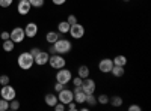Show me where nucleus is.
<instances>
[{"label": "nucleus", "instance_id": "nucleus-1", "mask_svg": "<svg viewBox=\"0 0 151 111\" xmlns=\"http://www.w3.org/2000/svg\"><path fill=\"white\" fill-rule=\"evenodd\" d=\"M55 50L58 54H62V56H65V54H70L71 50H73V42L67 38H59L55 44Z\"/></svg>", "mask_w": 151, "mask_h": 111}, {"label": "nucleus", "instance_id": "nucleus-2", "mask_svg": "<svg viewBox=\"0 0 151 111\" xmlns=\"http://www.w3.org/2000/svg\"><path fill=\"white\" fill-rule=\"evenodd\" d=\"M17 63L23 71H29L35 65V60H33V56L30 53H21L17 59Z\"/></svg>", "mask_w": 151, "mask_h": 111}, {"label": "nucleus", "instance_id": "nucleus-3", "mask_svg": "<svg viewBox=\"0 0 151 111\" xmlns=\"http://www.w3.org/2000/svg\"><path fill=\"white\" fill-rule=\"evenodd\" d=\"M48 65H50V68H53V69H60V68H65V65H67V60H65V57L62 56V54H50V59H48Z\"/></svg>", "mask_w": 151, "mask_h": 111}, {"label": "nucleus", "instance_id": "nucleus-4", "mask_svg": "<svg viewBox=\"0 0 151 111\" xmlns=\"http://www.w3.org/2000/svg\"><path fill=\"white\" fill-rule=\"evenodd\" d=\"M55 78H56V81H58V83L67 86L68 83H71L73 74H71V71H70V69H67V68H60V69H58Z\"/></svg>", "mask_w": 151, "mask_h": 111}, {"label": "nucleus", "instance_id": "nucleus-5", "mask_svg": "<svg viewBox=\"0 0 151 111\" xmlns=\"http://www.w3.org/2000/svg\"><path fill=\"white\" fill-rule=\"evenodd\" d=\"M80 87H82V90H83L86 95H91V93H95V90H97V83H95V80L86 77V78L82 80Z\"/></svg>", "mask_w": 151, "mask_h": 111}, {"label": "nucleus", "instance_id": "nucleus-6", "mask_svg": "<svg viewBox=\"0 0 151 111\" xmlns=\"http://www.w3.org/2000/svg\"><path fill=\"white\" fill-rule=\"evenodd\" d=\"M15 96H17V92L11 84L2 86V89H0V98H3L6 101H12V99H15Z\"/></svg>", "mask_w": 151, "mask_h": 111}, {"label": "nucleus", "instance_id": "nucleus-7", "mask_svg": "<svg viewBox=\"0 0 151 111\" xmlns=\"http://www.w3.org/2000/svg\"><path fill=\"white\" fill-rule=\"evenodd\" d=\"M70 36L73 39H82L83 36H85V27L82 26L80 23H76L73 24V26H70Z\"/></svg>", "mask_w": 151, "mask_h": 111}, {"label": "nucleus", "instance_id": "nucleus-8", "mask_svg": "<svg viewBox=\"0 0 151 111\" xmlns=\"http://www.w3.org/2000/svg\"><path fill=\"white\" fill-rule=\"evenodd\" d=\"M58 101L59 102H62V104H70L71 101H74V93H73V90H70V89H62L60 92H58Z\"/></svg>", "mask_w": 151, "mask_h": 111}, {"label": "nucleus", "instance_id": "nucleus-9", "mask_svg": "<svg viewBox=\"0 0 151 111\" xmlns=\"http://www.w3.org/2000/svg\"><path fill=\"white\" fill-rule=\"evenodd\" d=\"M9 38L14 41L15 44H21L24 39H26V35H24V29L21 27H14L9 33Z\"/></svg>", "mask_w": 151, "mask_h": 111}, {"label": "nucleus", "instance_id": "nucleus-10", "mask_svg": "<svg viewBox=\"0 0 151 111\" xmlns=\"http://www.w3.org/2000/svg\"><path fill=\"white\" fill-rule=\"evenodd\" d=\"M112 68H113V62H112V59H109V57L101 59V60L98 62V71L101 72V74H110Z\"/></svg>", "mask_w": 151, "mask_h": 111}, {"label": "nucleus", "instance_id": "nucleus-11", "mask_svg": "<svg viewBox=\"0 0 151 111\" xmlns=\"http://www.w3.org/2000/svg\"><path fill=\"white\" fill-rule=\"evenodd\" d=\"M73 93H74V102L77 105H83L85 101H86V93L82 90L80 86H77V87L73 89Z\"/></svg>", "mask_w": 151, "mask_h": 111}, {"label": "nucleus", "instance_id": "nucleus-12", "mask_svg": "<svg viewBox=\"0 0 151 111\" xmlns=\"http://www.w3.org/2000/svg\"><path fill=\"white\" fill-rule=\"evenodd\" d=\"M48 59H50V54H48V51H40L35 57H33V60H35V65H38V66H44V65H47L48 63Z\"/></svg>", "mask_w": 151, "mask_h": 111}, {"label": "nucleus", "instance_id": "nucleus-13", "mask_svg": "<svg viewBox=\"0 0 151 111\" xmlns=\"http://www.w3.org/2000/svg\"><path fill=\"white\" fill-rule=\"evenodd\" d=\"M32 6L29 3V0H18V5H17V12L20 15H27L30 12Z\"/></svg>", "mask_w": 151, "mask_h": 111}, {"label": "nucleus", "instance_id": "nucleus-14", "mask_svg": "<svg viewBox=\"0 0 151 111\" xmlns=\"http://www.w3.org/2000/svg\"><path fill=\"white\" fill-rule=\"evenodd\" d=\"M24 35H26V38L33 39L38 35V24L36 23H27L26 27H24Z\"/></svg>", "mask_w": 151, "mask_h": 111}, {"label": "nucleus", "instance_id": "nucleus-15", "mask_svg": "<svg viewBox=\"0 0 151 111\" xmlns=\"http://www.w3.org/2000/svg\"><path fill=\"white\" fill-rule=\"evenodd\" d=\"M59 38H62V35H60L59 32H55V30H50V32H47V35H45V41H47L48 44H55Z\"/></svg>", "mask_w": 151, "mask_h": 111}, {"label": "nucleus", "instance_id": "nucleus-16", "mask_svg": "<svg viewBox=\"0 0 151 111\" xmlns=\"http://www.w3.org/2000/svg\"><path fill=\"white\" fill-rule=\"evenodd\" d=\"M44 101H45V105H48V107L53 108V107L56 105V102H58V95H55V93H45Z\"/></svg>", "mask_w": 151, "mask_h": 111}, {"label": "nucleus", "instance_id": "nucleus-17", "mask_svg": "<svg viewBox=\"0 0 151 111\" xmlns=\"http://www.w3.org/2000/svg\"><path fill=\"white\" fill-rule=\"evenodd\" d=\"M110 74H112V77H115V78H121V77H124L125 69H124V66H116V65H113Z\"/></svg>", "mask_w": 151, "mask_h": 111}, {"label": "nucleus", "instance_id": "nucleus-18", "mask_svg": "<svg viewBox=\"0 0 151 111\" xmlns=\"http://www.w3.org/2000/svg\"><path fill=\"white\" fill-rule=\"evenodd\" d=\"M2 48H3V51H5V53H12V51H14V48H15V42L9 38V39L3 41Z\"/></svg>", "mask_w": 151, "mask_h": 111}, {"label": "nucleus", "instance_id": "nucleus-19", "mask_svg": "<svg viewBox=\"0 0 151 111\" xmlns=\"http://www.w3.org/2000/svg\"><path fill=\"white\" fill-rule=\"evenodd\" d=\"M89 74H91V71H89V68H88L86 65H80L77 68V77H80L82 80L86 78V77H89Z\"/></svg>", "mask_w": 151, "mask_h": 111}, {"label": "nucleus", "instance_id": "nucleus-20", "mask_svg": "<svg viewBox=\"0 0 151 111\" xmlns=\"http://www.w3.org/2000/svg\"><path fill=\"white\" fill-rule=\"evenodd\" d=\"M58 32H59L60 35H67V33L70 32V24L67 23V20L58 23Z\"/></svg>", "mask_w": 151, "mask_h": 111}, {"label": "nucleus", "instance_id": "nucleus-21", "mask_svg": "<svg viewBox=\"0 0 151 111\" xmlns=\"http://www.w3.org/2000/svg\"><path fill=\"white\" fill-rule=\"evenodd\" d=\"M112 62H113V65H116V66H125L127 65V57L118 54V56H115L112 59Z\"/></svg>", "mask_w": 151, "mask_h": 111}, {"label": "nucleus", "instance_id": "nucleus-22", "mask_svg": "<svg viewBox=\"0 0 151 111\" xmlns=\"http://www.w3.org/2000/svg\"><path fill=\"white\" fill-rule=\"evenodd\" d=\"M85 104L88 105V107H95L98 102H97V96L94 95V93H91V95H86V101H85Z\"/></svg>", "mask_w": 151, "mask_h": 111}, {"label": "nucleus", "instance_id": "nucleus-23", "mask_svg": "<svg viewBox=\"0 0 151 111\" xmlns=\"http://www.w3.org/2000/svg\"><path fill=\"white\" fill-rule=\"evenodd\" d=\"M122 102H124V101H122L121 96H112V98H109V104H110L112 107H115V108H116V107H121Z\"/></svg>", "mask_w": 151, "mask_h": 111}, {"label": "nucleus", "instance_id": "nucleus-24", "mask_svg": "<svg viewBox=\"0 0 151 111\" xmlns=\"http://www.w3.org/2000/svg\"><path fill=\"white\" fill-rule=\"evenodd\" d=\"M97 102L98 104H101V105H107L109 104V96L107 95H100V96H97Z\"/></svg>", "mask_w": 151, "mask_h": 111}, {"label": "nucleus", "instance_id": "nucleus-25", "mask_svg": "<svg viewBox=\"0 0 151 111\" xmlns=\"http://www.w3.org/2000/svg\"><path fill=\"white\" fill-rule=\"evenodd\" d=\"M29 3H30L32 8H42L45 0H29Z\"/></svg>", "mask_w": 151, "mask_h": 111}, {"label": "nucleus", "instance_id": "nucleus-26", "mask_svg": "<svg viewBox=\"0 0 151 111\" xmlns=\"http://www.w3.org/2000/svg\"><path fill=\"white\" fill-rule=\"evenodd\" d=\"M9 110V101L0 98V111H8Z\"/></svg>", "mask_w": 151, "mask_h": 111}, {"label": "nucleus", "instance_id": "nucleus-27", "mask_svg": "<svg viewBox=\"0 0 151 111\" xmlns=\"http://www.w3.org/2000/svg\"><path fill=\"white\" fill-rule=\"evenodd\" d=\"M18 108H20V102H18V101H15V99L9 101V110H12V111H17Z\"/></svg>", "mask_w": 151, "mask_h": 111}, {"label": "nucleus", "instance_id": "nucleus-28", "mask_svg": "<svg viewBox=\"0 0 151 111\" xmlns=\"http://www.w3.org/2000/svg\"><path fill=\"white\" fill-rule=\"evenodd\" d=\"M67 23L70 24V26H73V24H76V23H79V21H77V17H76L74 14H70V15L67 17Z\"/></svg>", "mask_w": 151, "mask_h": 111}, {"label": "nucleus", "instance_id": "nucleus-29", "mask_svg": "<svg viewBox=\"0 0 151 111\" xmlns=\"http://www.w3.org/2000/svg\"><path fill=\"white\" fill-rule=\"evenodd\" d=\"M53 108H55V111H65V110H67V105L58 101V102H56V105H55Z\"/></svg>", "mask_w": 151, "mask_h": 111}, {"label": "nucleus", "instance_id": "nucleus-30", "mask_svg": "<svg viewBox=\"0 0 151 111\" xmlns=\"http://www.w3.org/2000/svg\"><path fill=\"white\" fill-rule=\"evenodd\" d=\"M9 75H6V74H3V75H0V84L5 86V84H9Z\"/></svg>", "mask_w": 151, "mask_h": 111}, {"label": "nucleus", "instance_id": "nucleus-31", "mask_svg": "<svg viewBox=\"0 0 151 111\" xmlns=\"http://www.w3.org/2000/svg\"><path fill=\"white\" fill-rule=\"evenodd\" d=\"M12 3L14 0H0V8H9Z\"/></svg>", "mask_w": 151, "mask_h": 111}, {"label": "nucleus", "instance_id": "nucleus-32", "mask_svg": "<svg viewBox=\"0 0 151 111\" xmlns=\"http://www.w3.org/2000/svg\"><path fill=\"white\" fill-rule=\"evenodd\" d=\"M71 83H73L74 87H77V86L82 84V78H80V77H73V78H71Z\"/></svg>", "mask_w": 151, "mask_h": 111}, {"label": "nucleus", "instance_id": "nucleus-33", "mask_svg": "<svg viewBox=\"0 0 151 111\" xmlns=\"http://www.w3.org/2000/svg\"><path fill=\"white\" fill-rule=\"evenodd\" d=\"M77 108H79V105L76 104L74 101H71L70 104H67V110H70V111H76V110H77Z\"/></svg>", "mask_w": 151, "mask_h": 111}, {"label": "nucleus", "instance_id": "nucleus-34", "mask_svg": "<svg viewBox=\"0 0 151 111\" xmlns=\"http://www.w3.org/2000/svg\"><path fill=\"white\" fill-rule=\"evenodd\" d=\"M64 87H65L64 84H60V83H58V81H56V84L53 86V90H55V92H60V90L64 89Z\"/></svg>", "mask_w": 151, "mask_h": 111}, {"label": "nucleus", "instance_id": "nucleus-35", "mask_svg": "<svg viewBox=\"0 0 151 111\" xmlns=\"http://www.w3.org/2000/svg\"><path fill=\"white\" fill-rule=\"evenodd\" d=\"M142 108L139 107V105H136V104H132L130 107H129V111H141Z\"/></svg>", "mask_w": 151, "mask_h": 111}, {"label": "nucleus", "instance_id": "nucleus-36", "mask_svg": "<svg viewBox=\"0 0 151 111\" xmlns=\"http://www.w3.org/2000/svg\"><path fill=\"white\" fill-rule=\"evenodd\" d=\"M0 38H2V41L9 39V32H2V33H0Z\"/></svg>", "mask_w": 151, "mask_h": 111}, {"label": "nucleus", "instance_id": "nucleus-37", "mask_svg": "<svg viewBox=\"0 0 151 111\" xmlns=\"http://www.w3.org/2000/svg\"><path fill=\"white\" fill-rule=\"evenodd\" d=\"M40 51H41V48H38V47H33L32 50H30V54H32V56L35 57V56H36L38 53H40Z\"/></svg>", "mask_w": 151, "mask_h": 111}, {"label": "nucleus", "instance_id": "nucleus-38", "mask_svg": "<svg viewBox=\"0 0 151 111\" xmlns=\"http://www.w3.org/2000/svg\"><path fill=\"white\" fill-rule=\"evenodd\" d=\"M65 2H67V0H52V3H53V5H56V6H62Z\"/></svg>", "mask_w": 151, "mask_h": 111}, {"label": "nucleus", "instance_id": "nucleus-39", "mask_svg": "<svg viewBox=\"0 0 151 111\" xmlns=\"http://www.w3.org/2000/svg\"><path fill=\"white\" fill-rule=\"evenodd\" d=\"M48 54H56V50H55V45L50 44V48H48Z\"/></svg>", "mask_w": 151, "mask_h": 111}, {"label": "nucleus", "instance_id": "nucleus-40", "mask_svg": "<svg viewBox=\"0 0 151 111\" xmlns=\"http://www.w3.org/2000/svg\"><path fill=\"white\" fill-rule=\"evenodd\" d=\"M80 110H83V111H88V110H89V107H88V105H80Z\"/></svg>", "mask_w": 151, "mask_h": 111}, {"label": "nucleus", "instance_id": "nucleus-41", "mask_svg": "<svg viewBox=\"0 0 151 111\" xmlns=\"http://www.w3.org/2000/svg\"><path fill=\"white\" fill-rule=\"evenodd\" d=\"M125 2H130V0H125Z\"/></svg>", "mask_w": 151, "mask_h": 111}]
</instances>
